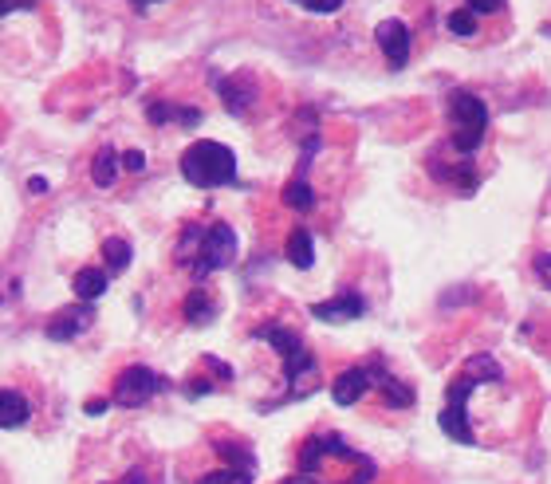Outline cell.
<instances>
[{"instance_id":"cell-1","label":"cell","mask_w":551,"mask_h":484,"mask_svg":"<svg viewBox=\"0 0 551 484\" xmlns=\"http://www.w3.org/2000/svg\"><path fill=\"white\" fill-rule=\"evenodd\" d=\"M182 177L197 190H216V185H229L236 177V157L229 146L221 142H193L182 154Z\"/></svg>"},{"instance_id":"cell-2","label":"cell","mask_w":551,"mask_h":484,"mask_svg":"<svg viewBox=\"0 0 551 484\" xmlns=\"http://www.w3.org/2000/svg\"><path fill=\"white\" fill-rule=\"evenodd\" d=\"M256 335H260V339H268L272 347L284 354V374H288L292 398H300V394H311L315 359H311V351L303 347L300 335L288 331V327H276V323H268V327H256Z\"/></svg>"},{"instance_id":"cell-3","label":"cell","mask_w":551,"mask_h":484,"mask_svg":"<svg viewBox=\"0 0 551 484\" xmlns=\"http://www.w3.org/2000/svg\"><path fill=\"white\" fill-rule=\"evenodd\" d=\"M449 118H453V150L472 154L480 146V138L488 131V106L477 95L457 91L449 98Z\"/></svg>"},{"instance_id":"cell-4","label":"cell","mask_w":551,"mask_h":484,"mask_svg":"<svg viewBox=\"0 0 551 484\" xmlns=\"http://www.w3.org/2000/svg\"><path fill=\"white\" fill-rule=\"evenodd\" d=\"M233 256H236V233L225 221H216L201 236V252H197V260H193V276L197 280H205L209 272L229 268Z\"/></svg>"},{"instance_id":"cell-5","label":"cell","mask_w":551,"mask_h":484,"mask_svg":"<svg viewBox=\"0 0 551 484\" xmlns=\"http://www.w3.org/2000/svg\"><path fill=\"white\" fill-rule=\"evenodd\" d=\"M472 386H477V378H469V374H461L457 382L449 386V394H445V410H441V433L445 437H453V441H461V446H472V426H469V410H465V402H469V394H472Z\"/></svg>"},{"instance_id":"cell-6","label":"cell","mask_w":551,"mask_h":484,"mask_svg":"<svg viewBox=\"0 0 551 484\" xmlns=\"http://www.w3.org/2000/svg\"><path fill=\"white\" fill-rule=\"evenodd\" d=\"M165 382L157 378L150 367H126L123 374H118V382H114V402L118 406H126V410H138V406H146V402H150Z\"/></svg>"},{"instance_id":"cell-7","label":"cell","mask_w":551,"mask_h":484,"mask_svg":"<svg viewBox=\"0 0 551 484\" xmlns=\"http://www.w3.org/2000/svg\"><path fill=\"white\" fill-rule=\"evenodd\" d=\"M374 36H378V47H382V55H386L390 67H406V59H410V28L402 24V20H382Z\"/></svg>"},{"instance_id":"cell-8","label":"cell","mask_w":551,"mask_h":484,"mask_svg":"<svg viewBox=\"0 0 551 484\" xmlns=\"http://www.w3.org/2000/svg\"><path fill=\"white\" fill-rule=\"evenodd\" d=\"M362 311H367V300H362L359 292H343V295H335V300H323L311 308V315L323 323H347V319H359Z\"/></svg>"},{"instance_id":"cell-9","label":"cell","mask_w":551,"mask_h":484,"mask_svg":"<svg viewBox=\"0 0 551 484\" xmlns=\"http://www.w3.org/2000/svg\"><path fill=\"white\" fill-rule=\"evenodd\" d=\"M370 386H374L370 367H351V370H343L339 378L331 382V398L339 402V406H354V402H359Z\"/></svg>"},{"instance_id":"cell-10","label":"cell","mask_w":551,"mask_h":484,"mask_svg":"<svg viewBox=\"0 0 551 484\" xmlns=\"http://www.w3.org/2000/svg\"><path fill=\"white\" fill-rule=\"evenodd\" d=\"M87 323H91V308H67V311H59L55 319L47 323V339L67 343V339H75Z\"/></svg>"},{"instance_id":"cell-11","label":"cell","mask_w":551,"mask_h":484,"mask_svg":"<svg viewBox=\"0 0 551 484\" xmlns=\"http://www.w3.org/2000/svg\"><path fill=\"white\" fill-rule=\"evenodd\" d=\"M216 91H221L225 106H229L233 115H244L256 103V87H249L244 79H221L216 75Z\"/></svg>"},{"instance_id":"cell-12","label":"cell","mask_w":551,"mask_h":484,"mask_svg":"<svg viewBox=\"0 0 551 484\" xmlns=\"http://www.w3.org/2000/svg\"><path fill=\"white\" fill-rule=\"evenodd\" d=\"M32 418V406H28L24 394L16 390H0V429H16Z\"/></svg>"},{"instance_id":"cell-13","label":"cell","mask_w":551,"mask_h":484,"mask_svg":"<svg viewBox=\"0 0 551 484\" xmlns=\"http://www.w3.org/2000/svg\"><path fill=\"white\" fill-rule=\"evenodd\" d=\"M370 378L382 386V398H386V406H394V410H406V406H413V390L410 386H402L398 378H390L382 367H370Z\"/></svg>"},{"instance_id":"cell-14","label":"cell","mask_w":551,"mask_h":484,"mask_svg":"<svg viewBox=\"0 0 551 484\" xmlns=\"http://www.w3.org/2000/svg\"><path fill=\"white\" fill-rule=\"evenodd\" d=\"M106 284H111V276H106L103 268H79L75 280H72V288H75V295L83 303H91V300H98V295L106 292Z\"/></svg>"},{"instance_id":"cell-15","label":"cell","mask_w":551,"mask_h":484,"mask_svg":"<svg viewBox=\"0 0 551 484\" xmlns=\"http://www.w3.org/2000/svg\"><path fill=\"white\" fill-rule=\"evenodd\" d=\"M288 260L295 264V268H311L315 264V241L308 229H292L288 236Z\"/></svg>"},{"instance_id":"cell-16","label":"cell","mask_w":551,"mask_h":484,"mask_svg":"<svg viewBox=\"0 0 551 484\" xmlns=\"http://www.w3.org/2000/svg\"><path fill=\"white\" fill-rule=\"evenodd\" d=\"M213 295L209 292H201V288H197V292H190V295H185V319H190L193 323V327H201V323H209L213 319Z\"/></svg>"},{"instance_id":"cell-17","label":"cell","mask_w":551,"mask_h":484,"mask_svg":"<svg viewBox=\"0 0 551 484\" xmlns=\"http://www.w3.org/2000/svg\"><path fill=\"white\" fill-rule=\"evenodd\" d=\"M91 174H95V185H114V174H118V150H111V146H103V150L95 154V166H91Z\"/></svg>"},{"instance_id":"cell-18","label":"cell","mask_w":551,"mask_h":484,"mask_svg":"<svg viewBox=\"0 0 551 484\" xmlns=\"http://www.w3.org/2000/svg\"><path fill=\"white\" fill-rule=\"evenodd\" d=\"M131 244L126 241H118V236H111V241H103V260H106V268L111 272H126L131 268Z\"/></svg>"},{"instance_id":"cell-19","label":"cell","mask_w":551,"mask_h":484,"mask_svg":"<svg viewBox=\"0 0 551 484\" xmlns=\"http://www.w3.org/2000/svg\"><path fill=\"white\" fill-rule=\"evenodd\" d=\"M465 374L469 378H477V382H496L500 378V362L488 359V354H477V359L465 362Z\"/></svg>"},{"instance_id":"cell-20","label":"cell","mask_w":551,"mask_h":484,"mask_svg":"<svg viewBox=\"0 0 551 484\" xmlns=\"http://www.w3.org/2000/svg\"><path fill=\"white\" fill-rule=\"evenodd\" d=\"M284 205H292V209H311V205H315L311 185L300 182V177H295V182H288V185H284Z\"/></svg>"},{"instance_id":"cell-21","label":"cell","mask_w":551,"mask_h":484,"mask_svg":"<svg viewBox=\"0 0 551 484\" xmlns=\"http://www.w3.org/2000/svg\"><path fill=\"white\" fill-rule=\"evenodd\" d=\"M197 484H252V472H244V469H216V472H205Z\"/></svg>"},{"instance_id":"cell-22","label":"cell","mask_w":551,"mask_h":484,"mask_svg":"<svg viewBox=\"0 0 551 484\" xmlns=\"http://www.w3.org/2000/svg\"><path fill=\"white\" fill-rule=\"evenodd\" d=\"M449 32L453 36H472V32H477V16L465 13V8H461V13H453L449 16Z\"/></svg>"},{"instance_id":"cell-23","label":"cell","mask_w":551,"mask_h":484,"mask_svg":"<svg viewBox=\"0 0 551 484\" xmlns=\"http://www.w3.org/2000/svg\"><path fill=\"white\" fill-rule=\"evenodd\" d=\"M170 115L177 118V106H170V103H150V106H146V118H150V123H157V126L170 123Z\"/></svg>"},{"instance_id":"cell-24","label":"cell","mask_w":551,"mask_h":484,"mask_svg":"<svg viewBox=\"0 0 551 484\" xmlns=\"http://www.w3.org/2000/svg\"><path fill=\"white\" fill-rule=\"evenodd\" d=\"M300 4L308 8V13H323V16H327V13H339L343 0H300Z\"/></svg>"},{"instance_id":"cell-25","label":"cell","mask_w":551,"mask_h":484,"mask_svg":"<svg viewBox=\"0 0 551 484\" xmlns=\"http://www.w3.org/2000/svg\"><path fill=\"white\" fill-rule=\"evenodd\" d=\"M504 0H469V13L472 16H488V13H500Z\"/></svg>"},{"instance_id":"cell-26","label":"cell","mask_w":551,"mask_h":484,"mask_svg":"<svg viewBox=\"0 0 551 484\" xmlns=\"http://www.w3.org/2000/svg\"><path fill=\"white\" fill-rule=\"evenodd\" d=\"M177 123H182V126H197V123H201V111H197V106H177Z\"/></svg>"},{"instance_id":"cell-27","label":"cell","mask_w":551,"mask_h":484,"mask_svg":"<svg viewBox=\"0 0 551 484\" xmlns=\"http://www.w3.org/2000/svg\"><path fill=\"white\" fill-rule=\"evenodd\" d=\"M123 166H126V170H131V174H138V170H142V166H146V157L138 154V150H126V154H123Z\"/></svg>"},{"instance_id":"cell-28","label":"cell","mask_w":551,"mask_h":484,"mask_svg":"<svg viewBox=\"0 0 551 484\" xmlns=\"http://www.w3.org/2000/svg\"><path fill=\"white\" fill-rule=\"evenodd\" d=\"M536 272H539V280H544L547 288H551V256H539V260H536Z\"/></svg>"},{"instance_id":"cell-29","label":"cell","mask_w":551,"mask_h":484,"mask_svg":"<svg viewBox=\"0 0 551 484\" xmlns=\"http://www.w3.org/2000/svg\"><path fill=\"white\" fill-rule=\"evenodd\" d=\"M142 480H146V472L142 469H131L123 480H114V484H142Z\"/></svg>"},{"instance_id":"cell-30","label":"cell","mask_w":551,"mask_h":484,"mask_svg":"<svg viewBox=\"0 0 551 484\" xmlns=\"http://www.w3.org/2000/svg\"><path fill=\"white\" fill-rule=\"evenodd\" d=\"M87 413H95V418H98V413H106V402L103 398H91V402H87Z\"/></svg>"},{"instance_id":"cell-31","label":"cell","mask_w":551,"mask_h":484,"mask_svg":"<svg viewBox=\"0 0 551 484\" xmlns=\"http://www.w3.org/2000/svg\"><path fill=\"white\" fill-rule=\"evenodd\" d=\"M280 484H319V480L308 477V472H300V477H288V480H280Z\"/></svg>"},{"instance_id":"cell-32","label":"cell","mask_w":551,"mask_h":484,"mask_svg":"<svg viewBox=\"0 0 551 484\" xmlns=\"http://www.w3.org/2000/svg\"><path fill=\"white\" fill-rule=\"evenodd\" d=\"M16 8V0H0V13H13Z\"/></svg>"},{"instance_id":"cell-33","label":"cell","mask_w":551,"mask_h":484,"mask_svg":"<svg viewBox=\"0 0 551 484\" xmlns=\"http://www.w3.org/2000/svg\"><path fill=\"white\" fill-rule=\"evenodd\" d=\"M36 4V0H16V8H32Z\"/></svg>"},{"instance_id":"cell-34","label":"cell","mask_w":551,"mask_h":484,"mask_svg":"<svg viewBox=\"0 0 551 484\" xmlns=\"http://www.w3.org/2000/svg\"><path fill=\"white\" fill-rule=\"evenodd\" d=\"M134 4H146V0H134Z\"/></svg>"}]
</instances>
